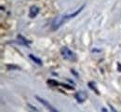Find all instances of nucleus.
Returning a JSON list of instances; mask_svg holds the SVG:
<instances>
[{"instance_id": "39448f33", "label": "nucleus", "mask_w": 121, "mask_h": 112, "mask_svg": "<svg viewBox=\"0 0 121 112\" xmlns=\"http://www.w3.org/2000/svg\"><path fill=\"white\" fill-rule=\"evenodd\" d=\"M38 13H39V8H38V7H32L30 9L29 16H30L31 18H35Z\"/></svg>"}, {"instance_id": "f03ea898", "label": "nucleus", "mask_w": 121, "mask_h": 112, "mask_svg": "<svg viewBox=\"0 0 121 112\" xmlns=\"http://www.w3.org/2000/svg\"><path fill=\"white\" fill-rule=\"evenodd\" d=\"M66 21H67V19H66L65 15L56 18V19L53 21V22H52V29H53V30L58 29V28L60 27V26H61V25H62Z\"/></svg>"}, {"instance_id": "0eeeda50", "label": "nucleus", "mask_w": 121, "mask_h": 112, "mask_svg": "<svg viewBox=\"0 0 121 112\" xmlns=\"http://www.w3.org/2000/svg\"><path fill=\"white\" fill-rule=\"evenodd\" d=\"M18 39L21 41V43L22 44V45H24V46H28L29 44L31 43V41H28L23 36H22V35H19L18 36Z\"/></svg>"}, {"instance_id": "f257e3e1", "label": "nucleus", "mask_w": 121, "mask_h": 112, "mask_svg": "<svg viewBox=\"0 0 121 112\" xmlns=\"http://www.w3.org/2000/svg\"><path fill=\"white\" fill-rule=\"evenodd\" d=\"M60 54L66 60H75L76 59L75 53L70 49L67 48V47H62V48L60 49Z\"/></svg>"}, {"instance_id": "2eb2a0df", "label": "nucleus", "mask_w": 121, "mask_h": 112, "mask_svg": "<svg viewBox=\"0 0 121 112\" xmlns=\"http://www.w3.org/2000/svg\"><path fill=\"white\" fill-rule=\"evenodd\" d=\"M118 71H120L121 72V64H118Z\"/></svg>"}, {"instance_id": "ddd939ff", "label": "nucleus", "mask_w": 121, "mask_h": 112, "mask_svg": "<svg viewBox=\"0 0 121 112\" xmlns=\"http://www.w3.org/2000/svg\"><path fill=\"white\" fill-rule=\"evenodd\" d=\"M27 106L30 108L32 110H34V111H37V108H35V107H33L31 104H27Z\"/></svg>"}, {"instance_id": "6e6552de", "label": "nucleus", "mask_w": 121, "mask_h": 112, "mask_svg": "<svg viewBox=\"0 0 121 112\" xmlns=\"http://www.w3.org/2000/svg\"><path fill=\"white\" fill-rule=\"evenodd\" d=\"M29 57H30V59H32L35 64H37L38 65H42V61H41L39 58H37V57L34 56L33 54H30V55H29Z\"/></svg>"}, {"instance_id": "f8f14e48", "label": "nucleus", "mask_w": 121, "mask_h": 112, "mask_svg": "<svg viewBox=\"0 0 121 112\" xmlns=\"http://www.w3.org/2000/svg\"><path fill=\"white\" fill-rule=\"evenodd\" d=\"M62 87H64V88H66V89H68V90H74V87H72V86H69V85H67V84H60Z\"/></svg>"}, {"instance_id": "9d476101", "label": "nucleus", "mask_w": 121, "mask_h": 112, "mask_svg": "<svg viewBox=\"0 0 121 112\" xmlns=\"http://www.w3.org/2000/svg\"><path fill=\"white\" fill-rule=\"evenodd\" d=\"M48 83L49 85H52V86H58V85H59V83H58L57 81L52 80H48Z\"/></svg>"}, {"instance_id": "7ed1b4c3", "label": "nucleus", "mask_w": 121, "mask_h": 112, "mask_svg": "<svg viewBox=\"0 0 121 112\" xmlns=\"http://www.w3.org/2000/svg\"><path fill=\"white\" fill-rule=\"evenodd\" d=\"M35 98H36V100L38 101V102H40L42 105H44L46 108L49 110V111H52V112H57V109H55L53 107H51L50 106V104L48 102V101H46L45 99H43V98H41V97H39L38 95H35Z\"/></svg>"}, {"instance_id": "9b49d317", "label": "nucleus", "mask_w": 121, "mask_h": 112, "mask_svg": "<svg viewBox=\"0 0 121 112\" xmlns=\"http://www.w3.org/2000/svg\"><path fill=\"white\" fill-rule=\"evenodd\" d=\"M9 69H17V70H21V67L17 66V65H12V64H8L7 65Z\"/></svg>"}, {"instance_id": "dca6fc26", "label": "nucleus", "mask_w": 121, "mask_h": 112, "mask_svg": "<svg viewBox=\"0 0 121 112\" xmlns=\"http://www.w3.org/2000/svg\"><path fill=\"white\" fill-rule=\"evenodd\" d=\"M102 110H103V111H107V109H106V108H102Z\"/></svg>"}, {"instance_id": "4468645a", "label": "nucleus", "mask_w": 121, "mask_h": 112, "mask_svg": "<svg viewBox=\"0 0 121 112\" xmlns=\"http://www.w3.org/2000/svg\"><path fill=\"white\" fill-rule=\"evenodd\" d=\"M71 72H72V73H73V74H74L76 77H78V74L76 73V72L75 71V70H74V69H71Z\"/></svg>"}, {"instance_id": "423d86ee", "label": "nucleus", "mask_w": 121, "mask_h": 112, "mask_svg": "<svg viewBox=\"0 0 121 112\" xmlns=\"http://www.w3.org/2000/svg\"><path fill=\"white\" fill-rule=\"evenodd\" d=\"M84 8H85V6H82L80 9H78L77 10H76L74 13H71V14H68V15H65V17H66V19L67 20H69V19H71V18H74V17H76V15H78L83 9H84Z\"/></svg>"}, {"instance_id": "20e7f679", "label": "nucleus", "mask_w": 121, "mask_h": 112, "mask_svg": "<svg viewBox=\"0 0 121 112\" xmlns=\"http://www.w3.org/2000/svg\"><path fill=\"white\" fill-rule=\"evenodd\" d=\"M75 96H76V99L77 100V102H79V103H83L87 99V94L84 92H82V91L76 93Z\"/></svg>"}, {"instance_id": "1a4fd4ad", "label": "nucleus", "mask_w": 121, "mask_h": 112, "mask_svg": "<svg viewBox=\"0 0 121 112\" xmlns=\"http://www.w3.org/2000/svg\"><path fill=\"white\" fill-rule=\"evenodd\" d=\"M89 87H90V88H91V89H92V90H93V91H94V92H95L97 94H100V93L98 92L97 88H96V87H95V86H94V85H93L91 82H90V83H89Z\"/></svg>"}]
</instances>
